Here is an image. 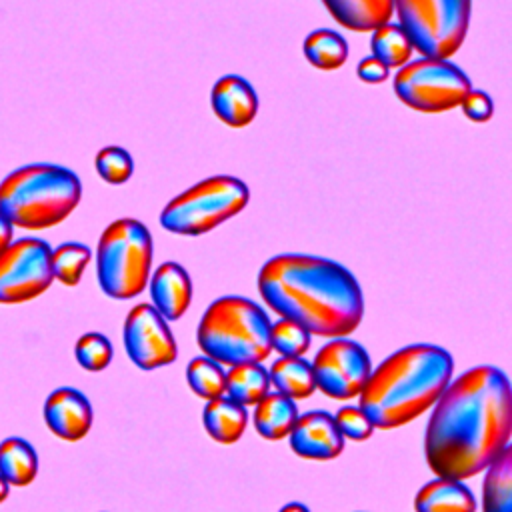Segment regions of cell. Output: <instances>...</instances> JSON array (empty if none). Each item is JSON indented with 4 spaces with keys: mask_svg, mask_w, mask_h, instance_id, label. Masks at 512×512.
<instances>
[{
    "mask_svg": "<svg viewBox=\"0 0 512 512\" xmlns=\"http://www.w3.org/2000/svg\"><path fill=\"white\" fill-rule=\"evenodd\" d=\"M512 388L490 364L450 380L434 402L424 434V456L438 478L466 480L480 474L510 446Z\"/></svg>",
    "mask_w": 512,
    "mask_h": 512,
    "instance_id": "1",
    "label": "cell"
},
{
    "mask_svg": "<svg viewBox=\"0 0 512 512\" xmlns=\"http://www.w3.org/2000/svg\"><path fill=\"white\" fill-rule=\"evenodd\" d=\"M258 292L280 318L300 324L312 336H348L364 318V294L356 276L322 256H272L258 272Z\"/></svg>",
    "mask_w": 512,
    "mask_h": 512,
    "instance_id": "2",
    "label": "cell"
},
{
    "mask_svg": "<svg viewBox=\"0 0 512 512\" xmlns=\"http://www.w3.org/2000/svg\"><path fill=\"white\" fill-rule=\"evenodd\" d=\"M454 360L436 344H410L372 368L360 408L374 428L392 430L430 410L452 380Z\"/></svg>",
    "mask_w": 512,
    "mask_h": 512,
    "instance_id": "3",
    "label": "cell"
},
{
    "mask_svg": "<svg viewBox=\"0 0 512 512\" xmlns=\"http://www.w3.org/2000/svg\"><path fill=\"white\" fill-rule=\"evenodd\" d=\"M80 198V178L60 164H26L0 182V212L12 226L24 230H44L64 222Z\"/></svg>",
    "mask_w": 512,
    "mask_h": 512,
    "instance_id": "4",
    "label": "cell"
},
{
    "mask_svg": "<svg viewBox=\"0 0 512 512\" xmlns=\"http://www.w3.org/2000/svg\"><path fill=\"white\" fill-rule=\"evenodd\" d=\"M270 326V316L254 300L220 296L204 310L196 328V342L204 356L218 364H260L272 352Z\"/></svg>",
    "mask_w": 512,
    "mask_h": 512,
    "instance_id": "5",
    "label": "cell"
},
{
    "mask_svg": "<svg viewBox=\"0 0 512 512\" xmlns=\"http://www.w3.org/2000/svg\"><path fill=\"white\" fill-rule=\"evenodd\" d=\"M152 234L136 218L110 222L96 246L100 290L114 300H130L146 286L152 272Z\"/></svg>",
    "mask_w": 512,
    "mask_h": 512,
    "instance_id": "6",
    "label": "cell"
},
{
    "mask_svg": "<svg viewBox=\"0 0 512 512\" xmlns=\"http://www.w3.org/2000/svg\"><path fill=\"white\" fill-rule=\"evenodd\" d=\"M248 200L250 190L240 178L208 176L174 196L162 208L160 224L178 236H202L240 214Z\"/></svg>",
    "mask_w": 512,
    "mask_h": 512,
    "instance_id": "7",
    "label": "cell"
},
{
    "mask_svg": "<svg viewBox=\"0 0 512 512\" xmlns=\"http://www.w3.org/2000/svg\"><path fill=\"white\" fill-rule=\"evenodd\" d=\"M400 28L420 56L450 58L464 44L472 0H392Z\"/></svg>",
    "mask_w": 512,
    "mask_h": 512,
    "instance_id": "8",
    "label": "cell"
},
{
    "mask_svg": "<svg viewBox=\"0 0 512 512\" xmlns=\"http://www.w3.org/2000/svg\"><path fill=\"white\" fill-rule=\"evenodd\" d=\"M472 88L468 74L450 58L420 56L394 74V92L416 112L440 114L458 108Z\"/></svg>",
    "mask_w": 512,
    "mask_h": 512,
    "instance_id": "9",
    "label": "cell"
},
{
    "mask_svg": "<svg viewBox=\"0 0 512 512\" xmlns=\"http://www.w3.org/2000/svg\"><path fill=\"white\" fill-rule=\"evenodd\" d=\"M52 248L42 238L12 240L0 252V304H24L54 282Z\"/></svg>",
    "mask_w": 512,
    "mask_h": 512,
    "instance_id": "10",
    "label": "cell"
},
{
    "mask_svg": "<svg viewBox=\"0 0 512 512\" xmlns=\"http://www.w3.org/2000/svg\"><path fill=\"white\" fill-rule=\"evenodd\" d=\"M310 364L316 388L334 400L360 396L372 372V360L366 348L346 336L332 338L324 344Z\"/></svg>",
    "mask_w": 512,
    "mask_h": 512,
    "instance_id": "11",
    "label": "cell"
},
{
    "mask_svg": "<svg viewBox=\"0 0 512 512\" xmlns=\"http://www.w3.org/2000/svg\"><path fill=\"white\" fill-rule=\"evenodd\" d=\"M122 342L132 364L146 372L164 368L178 356L176 338L152 304H136L126 314Z\"/></svg>",
    "mask_w": 512,
    "mask_h": 512,
    "instance_id": "12",
    "label": "cell"
},
{
    "mask_svg": "<svg viewBox=\"0 0 512 512\" xmlns=\"http://www.w3.org/2000/svg\"><path fill=\"white\" fill-rule=\"evenodd\" d=\"M288 440L292 452L304 460H334L344 450V438L326 410L298 414Z\"/></svg>",
    "mask_w": 512,
    "mask_h": 512,
    "instance_id": "13",
    "label": "cell"
},
{
    "mask_svg": "<svg viewBox=\"0 0 512 512\" xmlns=\"http://www.w3.org/2000/svg\"><path fill=\"white\" fill-rule=\"evenodd\" d=\"M42 414L48 430L66 442L82 440L94 420L92 404L86 394L70 386L52 390L44 400Z\"/></svg>",
    "mask_w": 512,
    "mask_h": 512,
    "instance_id": "14",
    "label": "cell"
},
{
    "mask_svg": "<svg viewBox=\"0 0 512 512\" xmlns=\"http://www.w3.org/2000/svg\"><path fill=\"white\" fill-rule=\"evenodd\" d=\"M210 106L220 122L230 128L248 126L258 114V94L240 74L220 76L210 90Z\"/></svg>",
    "mask_w": 512,
    "mask_h": 512,
    "instance_id": "15",
    "label": "cell"
},
{
    "mask_svg": "<svg viewBox=\"0 0 512 512\" xmlns=\"http://www.w3.org/2000/svg\"><path fill=\"white\" fill-rule=\"evenodd\" d=\"M152 306L166 322L180 320L192 302V278L178 262L160 264L148 278Z\"/></svg>",
    "mask_w": 512,
    "mask_h": 512,
    "instance_id": "16",
    "label": "cell"
},
{
    "mask_svg": "<svg viewBox=\"0 0 512 512\" xmlns=\"http://www.w3.org/2000/svg\"><path fill=\"white\" fill-rule=\"evenodd\" d=\"M416 512H476V498L462 480L438 478L426 482L414 496Z\"/></svg>",
    "mask_w": 512,
    "mask_h": 512,
    "instance_id": "17",
    "label": "cell"
},
{
    "mask_svg": "<svg viewBox=\"0 0 512 512\" xmlns=\"http://www.w3.org/2000/svg\"><path fill=\"white\" fill-rule=\"evenodd\" d=\"M322 4L340 26L352 32H372L394 14L392 0H322Z\"/></svg>",
    "mask_w": 512,
    "mask_h": 512,
    "instance_id": "18",
    "label": "cell"
},
{
    "mask_svg": "<svg viewBox=\"0 0 512 512\" xmlns=\"http://www.w3.org/2000/svg\"><path fill=\"white\" fill-rule=\"evenodd\" d=\"M202 426L208 436L220 444H234L248 426L246 406L234 402L226 394L212 398L202 408Z\"/></svg>",
    "mask_w": 512,
    "mask_h": 512,
    "instance_id": "19",
    "label": "cell"
},
{
    "mask_svg": "<svg viewBox=\"0 0 512 512\" xmlns=\"http://www.w3.org/2000/svg\"><path fill=\"white\" fill-rule=\"evenodd\" d=\"M298 418L296 402L280 392H268L262 400L254 404L252 422L256 432L264 440H282L288 438L294 422Z\"/></svg>",
    "mask_w": 512,
    "mask_h": 512,
    "instance_id": "20",
    "label": "cell"
},
{
    "mask_svg": "<svg viewBox=\"0 0 512 512\" xmlns=\"http://www.w3.org/2000/svg\"><path fill=\"white\" fill-rule=\"evenodd\" d=\"M268 376L270 386L292 400H304L316 390L312 364L304 356H280L272 362Z\"/></svg>",
    "mask_w": 512,
    "mask_h": 512,
    "instance_id": "21",
    "label": "cell"
},
{
    "mask_svg": "<svg viewBox=\"0 0 512 512\" xmlns=\"http://www.w3.org/2000/svg\"><path fill=\"white\" fill-rule=\"evenodd\" d=\"M38 474V454L34 446L18 436L0 442V476L10 486H28Z\"/></svg>",
    "mask_w": 512,
    "mask_h": 512,
    "instance_id": "22",
    "label": "cell"
},
{
    "mask_svg": "<svg viewBox=\"0 0 512 512\" xmlns=\"http://www.w3.org/2000/svg\"><path fill=\"white\" fill-rule=\"evenodd\" d=\"M484 512H512V448L506 446L486 468L482 484Z\"/></svg>",
    "mask_w": 512,
    "mask_h": 512,
    "instance_id": "23",
    "label": "cell"
},
{
    "mask_svg": "<svg viewBox=\"0 0 512 512\" xmlns=\"http://www.w3.org/2000/svg\"><path fill=\"white\" fill-rule=\"evenodd\" d=\"M270 392L268 370L258 362L236 364L226 372L224 394L242 406H254Z\"/></svg>",
    "mask_w": 512,
    "mask_h": 512,
    "instance_id": "24",
    "label": "cell"
},
{
    "mask_svg": "<svg viewBox=\"0 0 512 512\" xmlns=\"http://www.w3.org/2000/svg\"><path fill=\"white\" fill-rule=\"evenodd\" d=\"M304 58L318 70H338L348 58V42L332 28H316L302 42Z\"/></svg>",
    "mask_w": 512,
    "mask_h": 512,
    "instance_id": "25",
    "label": "cell"
},
{
    "mask_svg": "<svg viewBox=\"0 0 512 512\" xmlns=\"http://www.w3.org/2000/svg\"><path fill=\"white\" fill-rule=\"evenodd\" d=\"M370 48L372 56L378 58L388 70L390 68H402L406 62H410L414 46L406 32L396 22H386L372 30L370 36Z\"/></svg>",
    "mask_w": 512,
    "mask_h": 512,
    "instance_id": "26",
    "label": "cell"
},
{
    "mask_svg": "<svg viewBox=\"0 0 512 512\" xmlns=\"http://www.w3.org/2000/svg\"><path fill=\"white\" fill-rule=\"evenodd\" d=\"M90 260H92V250L80 242H64L52 248L50 264H52L54 280L70 288L76 286L82 280V274L90 264Z\"/></svg>",
    "mask_w": 512,
    "mask_h": 512,
    "instance_id": "27",
    "label": "cell"
},
{
    "mask_svg": "<svg viewBox=\"0 0 512 512\" xmlns=\"http://www.w3.org/2000/svg\"><path fill=\"white\" fill-rule=\"evenodd\" d=\"M186 382L198 398L208 402L224 394L226 372L216 360L208 356H196L186 366Z\"/></svg>",
    "mask_w": 512,
    "mask_h": 512,
    "instance_id": "28",
    "label": "cell"
},
{
    "mask_svg": "<svg viewBox=\"0 0 512 512\" xmlns=\"http://www.w3.org/2000/svg\"><path fill=\"white\" fill-rule=\"evenodd\" d=\"M94 168L104 182L120 186L132 178L134 158L122 146H104L94 158Z\"/></svg>",
    "mask_w": 512,
    "mask_h": 512,
    "instance_id": "29",
    "label": "cell"
},
{
    "mask_svg": "<svg viewBox=\"0 0 512 512\" xmlns=\"http://www.w3.org/2000/svg\"><path fill=\"white\" fill-rule=\"evenodd\" d=\"M112 342L100 332H86L74 344V358L88 372H102L112 362Z\"/></svg>",
    "mask_w": 512,
    "mask_h": 512,
    "instance_id": "30",
    "label": "cell"
},
{
    "mask_svg": "<svg viewBox=\"0 0 512 512\" xmlns=\"http://www.w3.org/2000/svg\"><path fill=\"white\" fill-rule=\"evenodd\" d=\"M312 344V334L300 324L280 318L270 326V348L280 356H304Z\"/></svg>",
    "mask_w": 512,
    "mask_h": 512,
    "instance_id": "31",
    "label": "cell"
},
{
    "mask_svg": "<svg viewBox=\"0 0 512 512\" xmlns=\"http://www.w3.org/2000/svg\"><path fill=\"white\" fill-rule=\"evenodd\" d=\"M334 416L336 428L340 430L342 438H348L352 442H364L374 434V426L368 420V416L362 412L360 406H342Z\"/></svg>",
    "mask_w": 512,
    "mask_h": 512,
    "instance_id": "32",
    "label": "cell"
},
{
    "mask_svg": "<svg viewBox=\"0 0 512 512\" xmlns=\"http://www.w3.org/2000/svg\"><path fill=\"white\" fill-rule=\"evenodd\" d=\"M460 110H462V114H464L470 122L484 124V122H488V120L492 118V114H494V102H492V98H490L488 92L470 88L468 94L464 96V100L460 102Z\"/></svg>",
    "mask_w": 512,
    "mask_h": 512,
    "instance_id": "33",
    "label": "cell"
},
{
    "mask_svg": "<svg viewBox=\"0 0 512 512\" xmlns=\"http://www.w3.org/2000/svg\"><path fill=\"white\" fill-rule=\"evenodd\" d=\"M356 74L362 82L366 84H380L388 78V68L378 60L374 58L372 54L370 56H364L358 66H356Z\"/></svg>",
    "mask_w": 512,
    "mask_h": 512,
    "instance_id": "34",
    "label": "cell"
},
{
    "mask_svg": "<svg viewBox=\"0 0 512 512\" xmlns=\"http://www.w3.org/2000/svg\"><path fill=\"white\" fill-rule=\"evenodd\" d=\"M12 234H14V226L8 222V218L0 212V252L12 242Z\"/></svg>",
    "mask_w": 512,
    "mask_h": 512,
    "instance_id": "35",
    "label": "cell"
},
{
    "mask_svg": "<svg viewBox=\"0 0 512 512\" xmlns=\"http://www.w3.org/2000/svg\"><path fill=\"white\" fill-rule=\"evenodd\" d=\"M278 512H310V508L306 504H302V502H288Z\"/></svg>",
    "mask_w": 512,
    "mask_h": 512,
    "instance_id": "36",
    "label": "cell"
},
{
    "mask_svg": "<svg viewBox=\"0 0 512 512\" xmlns=\"http://www.w3.org/2000/svg\"><path fill=\"white\" fill-rule=\"evenodd\" d=\"M8 494H10V484L0 476V504L8 498Z\"/></svg>",
    "mask_w": 512,
    "mask_h": 512,
    "instance_id": "37",
    "label": "cell"
}]
</instances>
